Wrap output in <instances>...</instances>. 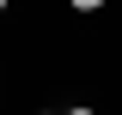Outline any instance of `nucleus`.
Instances as JSON below:
<instances>
[{
    "mask_svg": "<svg viewBox=\"0 0 122 115\" xmlns=\"http://www.w3.org/2000/svg\"><path fill=\"white\" fill-rule=\"evenodd\" d=\"M0 12H6V0H0Z\"/></svg>",
    "mask_w": 122,
    "mask_h": 115,
    "instance_id": "7ed1b4c3",
    "label": "nucleus"
},
{
    "mask_svg": "<svg viewBox=\"0 0 122 115\" xmlns=\"http://www.w3.org/2000/svg\"><path fill=\"white\" fill-rule=\"evenodd\" d=\"M67 6H73V12H98L104 0H67Z\"/></svg>",
    "mask_w": 122,
    "mask_h": 115,
    "instance_id": "f257e3e1",
    "label": "nucleus"
},
{
    "mask_svg": "<svg viewBox=\"0 0 122 115\" xmlns=\"http://www.w3.org/2000/svg\"><path fill=\"white\" fill-rule=\"evenodd\" d=\"M67 115H98V109H86V103H79V109H67Z\"/></svg>",
    "mask_w": 122,
    "mask_h": 115,
    "instance_id": "f03ea898",
    "label": "nucleus"
}]
</instances>
